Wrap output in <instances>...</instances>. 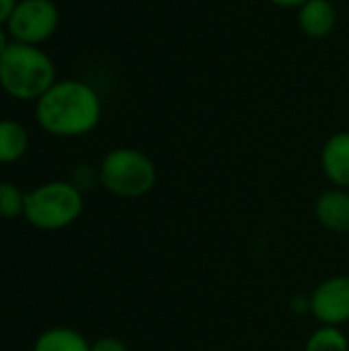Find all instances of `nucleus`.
Listing matches in <instances>:
<instances>
[{"instance_id": "obj_1", "label": "nucleus", "mask_w": 349, "mask_h": 351, "mask_svg": "<svg viewBox=\"0 0 349 351\" xmlns=\"http://www.w3.org/2000/svg\"><path fill=\"white\" fill-rule=\"evenodd\" d=\"M103 115V103L93 84L78 78L56 80L35 103L37 125L56 138H80L91 134Z\"/></svg>"}, {"instance_id": "obj_2", "label": "nucleus", "mask_w": 349, "mask_h": 351, "mask_svg": "<svg viewBox=\"0 0 349 351\" xmlns=\"http://www.w3.org/2000/svg\"><path fill=\"white\" fill-rule=\"evenodd\" d=\"M56 80V64L39 45L10 41L0 56V88L14 101L37 103Z\"/></svg>"}, {"instance_id": "obj_3", "label": "nucleus", "mask_w": 349, "mask_h": 351, "mask_svg": "<svg viewBox=\"0 0 349 351\" xmlns=\"http://www.w3.org/2000/svg\"><path fill=\"white\" fill-rule=\"evenodd\" d=\"M84 210V193L70 181H47L25 193L23 218L45 232L72 226Z\"/></svg>"}, {"instance_id": "obj_4", "label": "nucleus", "mask_w": 349, "mask_h": 351, "mask_svg": "<svg viewBox=\"0 0 349 351\" xmlns=\"http://www.w3.org/2000/svg\"><path fill=\"white\" fill-rule=\"evenodd\" d=\"M99 173L101 187L123 199H138L148 195L158 179L152 158L142 150L128 146L109 150L99 165Z\"/></svg>"}, {"instance_id": "obj_5", "label": "nucleus", "mask_w": 349, "mask_h": 351, "mask_svg": "<svg viewBox=\"0 0 349 351\" xmlns=\"http://www.w3.org/2000/svg\"><path fill=\"white\" fill-rule=\"evenodd\" d=\"M60 27V10L53 0H19L6 23L12 41L27 45H43Z\"/></svg>"}, {"instance_id": "obj_6", "label": "nucleus", "mask_w": 349, "mask_h": 351, "mask_svg": "<svg viewBox=\"0 0 349 351\" xmlns=\"http://www.w3.org/2000/svg\"><path fill=\"white\" fill-rule=\"evenodd\" d=\"M311 315L327 327L349 323V276L327 278L313 290Z\"/></svg>"}, {"instance_id": "obj_7", "label": "nucleus", "mask_w": 349, "mask_h": 351, "mask_svg": "<svg viewBox=\"0 0 349 351\" xmlns=\"http://www.w3.org/2000/svg\"><path fill=\"white\" fill-rule=\"evenodd\" d=\"M315 216L323 228L335 234H349V191L341 187L325 189L315 202Z\"/></svg>"}, {"instance_id": "obj_8", "label": "nucleus", "mask_w": 349, "mask_h": 351, "mask_svg": "<svg viewBox=\"0 0 349 351\" xmlns=\"http://www.w3.org/2000/svg\"><path fill=\"white\" fill-rule=\"evenodd\" d=\"M321 169L333 187H349V132H337L327 138L321 150Z\"/></svg>"}, {"instance_id": "obj_9", "label": "nucleus", "mask_w": 349, "mask_h": 351, "mask_svg": "<svg viewBox=\"0 0 349 351\" xmlns=\"http://www.w3.org/2000/svg\"><path fill=\"white\" fill-rule=\"evenodd\" d=\"M298 27L311 39H325L337 25V10L329 0H309L298 8Z\"/></svg>"}, {"instance_id": "obj_10", "label": "nucleus", "mask_w": 349, "mask_h": 351, "mask_svg": "<svg viewBox=\"0 0 349 351\" xmlns=\"http://www.w3.org/2000/svg\"><path fill=\"white\" fill-rule=\"evenodd\" d=\"M29 150V132L16 119H0V165L19 162Z\"/></svg>"}, {"instance_id": "obj_11", "label": "nucleus", "mask_w": 349, "mask_h": 351, "mask_svg": "<svg viewBox=\"0 0 349 351\" xmlns=\"http://www.w3.org/2000/svg\"><path fill=\"white\" fill-rule=\"evenodd\" d=\"M33 351H91V343L76 329L53 327L39 333L33 343Z\"/></svg>"}, {"instance_id": "obj_12", "label": "nucleus", "mask_w": 349, "mask_h": 351, "mask_svg": "<svg viewBox=\"0 0 349 351\" xmlns=\"http://www.w3.org/2000/svg\"><path fill=\"white\" fill-rule=\"evenodd\" d=\"M304 351H349L348 335L341 331V327L321 325L306 339Z\"/></svg>"}, {"instance_id": "obj_13", "label": "nucleus", "mask_w": 349, "mask_h": 351, "mask_svg": "<svg viewBox=\"0 0 349 351\" xmlns=\"http://www.w3.org/2000/svg\"><path fill=\"white\" fill-rule=\"evenodd\" d=\"M25 212V193L10 181H0V218L14 220Z\"/></svg>"}, {"instance_id": "obj_14", "label": "nucleus", "mask_w": 349, "mask_h": 351, "mask_svg": "<svg viewBox=\"0 0 349 351\" xmlns=\"http://www.w3.org/2000/svg\"><path fill=\"white\" fill-rule=\"evenodd\" d=\"M80 193H86L91 189H95L97 185H101V173H99V167H91V165H78L72 173H70V179H68Z\"/></svg>"}, {"instance_id": "obj_15", "label": "nucleus", "mask_w": 349, "mask_h": 351, "mask_svg": "<svg viewBox=\"0 0 349 351\" xmlns=\"http://www.w3.org/2000/svg\"><path fill=\"white\" fill-rule=\"evenodd\" d=\"M91 351H128V346L121 339L107 335V337H101L95 343H91Z\"/></svg>"}, {"instance_id": "obj_16", "label": "nucleus", "mask_w": 349, "mask_h": 351, "mask_svg": "<svg viewBox=\"0 0 349 351\" xmlns=\"http://www.w3.org/2000/svg\"><path fill=\"white\" fill-rule=\"evenodd\" d=\"M16 4H19V0H0V25L6 27V23H8L10 14L14 12Z\"/></svg>"}, {"instance_id": "obj_17", "label": "nucleus", "mask_w": 349, "mask_h": 351, "mask_svg": "<svg viewBox=\"0 0 349 351\" xmlns=\"http://www.w3.org/2000/svg\"><path fill=\"white\" fill-rule=\"evenodd\" d=\"M292 311L300 315H311V296H294Z\"/></svg>"}, {"instance_id": "obj_18", "label": "nucleus", "mask_w": 349, "mask_h": 351, "mask_svg": "<svg viewBox=\"0 0 349 351\" xmlns=\"http://www.w3.org/2000/svg\"><path fill=\"white\" fill-rule=\"evenodd\" d=\"M267 2H272L274 6H278V8H300L304 2H309V0H267Z\"/></svg>"}, {"instance_id": "obj_19", "label": "nucleus", "mask_w": 349, "mask_h": 351, "mask_svg": "<svg viewBox=\"0 0 349 351\" xmlns=\"http://www.w3.org/2000/svg\"><path fill=\"white\" fill-rule=\"evenodd\" d=\"M10 35H8V31H6V27L4 25H0V56L6 51V47L10 45Z\"/></svg>"}]
</instances>
